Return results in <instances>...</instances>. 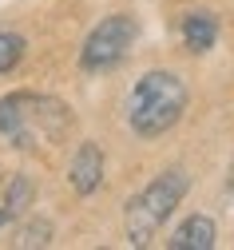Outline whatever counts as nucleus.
Returning a JSON list of instances; mask_svg holds the SVG:
<instances>
[{"instance_id":"f257e3e1","label":"nucleus","mask_w":234,"mask_h":250,"mask_svg":"<svg viewBox=\"0 0 234 250\" xmlns=\"http://www.w3.org/2000/svg\"><path fill=\"white\" fill-rule=\"evenodd\" d=\"M72 107L56 100V96H40V91H12L0 100V139L12 143L16 151H36V147H56L68 139L72 131Z\"/></svg>"},{"instance_id":"f03ea898","label":"nucleus","mask_w":234,"mask_h":250,"mask_svg":"<svg viewBox=\"0 0 234 250\" xmlns=\"http://www.w3.org/2000/svg\"><path fill=\"white\" fill-rule=\"evenodd\" d=\"M187 100H191V91L175 72H147L127 91V104H123L127 127L143 139H155L183 119Z\"/></svg>"},{"instance_id":"7ed1b4c3","label":"nucleus","mask_w":234,"mask_h":250,"mask_svg":"<svg viewBox=\"0 0 234 250\" xmlns=\"http://www.w3.org/2000/svg\"><path fill=\"white\" fill-rule=\"evenodd\" d=\"M187 191H191V175L183 167H167L163 175H155L143 191L123 207V234H127V242L131 246H147L163 230L167 218L179 210Z\"/></svg>"},{"instance_id":"20e7f679","label":"nucleus","mask_w":234,"mask_h":250,"mask_svg":"<svg viewBox=\"0 0 234 250\" xmlns=\"http://www.w3.org/2000/svg\"><path fill=\"white\" fill-rule=\"evenodd\" d=\"M135 36H139V24L131 20L127 12L104 16V20L87 32V40H84V48H80V68L91 72V76H104V72L119 68L123 60L131 56Z\"/></svg>"},{"instance_id":"39448f33","label":"nucleus","mask_w":234,"mask_h":250,"mask_svg":"<svg viewBox=\"0 0 234 250\" xmlns=\"http://www.w3.org/2000/svg\"><path fill=\"white\" fill-rule=\"evenodd\" d=\"M68 179H72V187H76V195H84V199L95 195L99 183H104V147L91 143V139H84V143L76 147V155H72Z\"/></svg>"},{"instance_id":"423d86ee","label":"nucleus","mask_w":234,"mask_h":250,"mask_svg":"<svg viewBox=\"0 0 234 250\" xmlns=\"http://www.w3.org/2000/svg\"><path fill=\"white\" fill-rule=\"evenodd\" d=\"M179 36H183V48L187 52H211L214 40H218V16L211 8H191L179 24Z\"/></svg>"},{"instance_id":"0eeeda50","label":"nucleus","mask_w":234,"mask_h":250,"mask_svg":"<svg viewBox=\"0 0 234 250\" xmlns=\"http://www.w3.org/2000/svg\"><path fill=\"white\" fill-rule=\"evenodd\" d=\"M214 242H218V227H214V218H207V214H191L187 223H179L175 234L167 238L171 250H211Z\"/></svg>"},{"instance_id":"6e6552de","label":"nucleus","mask_w":234,"mask_h":250,"mask_svg":"<svg viewBox=\"0 0 234 250\" xmlns=\"http://www.w3.org/2000/svg\"><path fill=\"white\" fill-rule=\"evenodd\" d=\"M32 199H36V183H32L28 175H12L8 187H4V207L12 214H20L24 207H32Z\"/></svg>"},{"instance_id":"1a4fd4ad","label":"nucleus","mask_w":234,"mask_h":250,"mask_svg":"<svg viewBox=\"0 0 234 250\" xmlns=\"http://www.w3.org/2000/svg\"><path fill=\"white\" fill-rule=\"evenodd\" d=\"M24 36L12 32V28H0V76H8L20 60H24Z\"/></svg>"},{"instance_id":"9d476101","label":"nucleus","mask_w":234,"mask_h":250,"mask_svg":"<svg viewBox=\"0 0 234 250\" xmlns=\"http://www.w3.org/2000/svg\"><path fill=\"white\" fill-rule=\"evenodd\" d=\"M52 242V223H48V218H36V223H28L20 234H16V246H48Z\"/></svg>"},{"instance_id":"9b49d317","label":"nucleus","mask_w":234,"mask_h":250,"mask_svg":"<svg viewBox=\"0 0 234 250\" xmlns=\"http://www.w3.org/2000/svg\"><path fill=\"white\" fill-rule=\"evenodd\" d=\"M12 218H16V214H12V210H8V207H0V230H4V227H8V223H12Z\"/></svg>"}]
</instances>
